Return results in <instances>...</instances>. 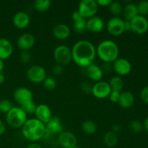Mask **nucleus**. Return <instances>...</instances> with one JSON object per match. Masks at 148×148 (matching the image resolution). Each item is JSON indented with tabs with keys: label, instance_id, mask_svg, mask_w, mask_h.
<instances>
[{
	"label": "nucleus",
	"instance_id": "nucleus-1",
	"mask_svg": "<svg viewBox=\"0 0 148 148\" xmlns=\"http://www.w3.org/2000/svg\"><path fill=\"white\" fill-rule=\"evenodd\" d=\"M71 49L72 61L80 67L86 68L93 63L96 57V49L88 40H80L76 42Z\"/></svg>",
	"mask_w": 148,
	"mask_h": 148
},
{
	"label": "nucleus",
	"instance_id": "nucleus-2",
	"mask_svg": "<svg viewBox=\"0 0 148 148\" xmlns=\"http://www.w3.org/2000/svg\"><path fill=\"white\" fill-rule=\"evenodd\" d=\"M21 129L23 137L31 143L42 140L46 132L45 124L36 118L27 119Z\"/></svg>",
	"mask_w": 148,
	"mask_h": 148
},
{
	"label": "nucleus",
	"instance_id": "nucleus-3",
	"mask_svg": "<svg viewBox=\"0 0 148 148\" xmlns=\"http://www.w3.org/2000/svg\"><path fill=\"white\" fill-rule=\"evenodd\" d=\"M96 55L104 63H113L119 58V49L113 40H104L97 46Z\"/></svg>",
	"mask_w": 148,
	"mask_h": 148
},
{
	"label": "nucleus",
	"instance_id": "nucleus-4",
	"mask_svg": "<svg viewBox=\"0 0 148 148\" xmlns=\"http://www.w3.org/2000/svg\"><path fill=\"white\" fill-rule=\"evenodd\" d=\"M27 120V114L20 106H14L6 115V121L14 129L22 128Z\"/></svg>",
	"mask_w": 148,
	"mask_h": 148
},
{
	"label": "nucleus",
	"instance_id": "nucleus-5",
	"mask_svg": "<svg viewBox=\"0 0 148 148\" xmlns=\"http://www.w3.org/2000/svg\"><path fill=\"white\" fill-rule=\"evenodd\" d=\"M98 5L95 0H82L78 4L77 12L85 20L96 15Z\"/></svg>",
	"mask_w": 148,
	"mask_h": 148
},
{
	"label": "nucleus",
	"instance_id": "nucleus-6",
	"mask_svg": "<svg viewBox=\"0 0 148 148\" xmlns=\"http://www.w3.org/2000/svg\"><path fill=\"white\" fill-rule=\"evenodd\" d=\"M53 59L56 64L62 66L66 65L72 61V49L66 45H59L53 51Z\"/></svg>",
	"mask_w": 148,
	"mask_h": 148
},
{
	"label": "nucleus",
	"instance_id": "nucleus-7",
	"mask_svg": "<svg viewBox=\"0 0 148 148\" xmlns=\"http://www.w3.org/2000/svg\"><path fill=\"white\" fill-rule=\"evenodd\" d=\"M46 132L43 139L46 141H49L50 138L53 137L56 134H60L63 132V125L62 124L61 119L58 116H53L50 121L45 124Z\"/></svg>",
	"mask_w": 148,
	"mask_h": 148
},
{
	"label": "nucleus",
	"instance_id": "nucleus-8",
	"mask_svg": "<svg viewBox=\"0 0 148 148\" xmlns=\"http://www.w3.org/2000/svg\"><path fill=\"white\" fill-rule=\"evenodd\" d=\"M27 77L33 83H43L47 77L46 71L40 65H33L27 71Z\"/></svg>",
	"mask_w": 148,
	"mask_h": 148
},
{
	"label": "nucleus",
	"instance_id": "nucleus-9",
	"mask_svg": "<svg viewBox=\"0 0 148 148\" xmlns=\"http://www.w3.org/2000/svg\"><path fill=\"white\" fill-rule=\"evenodd\" d=\"M13 98L20 107L33 101V95L32 91L25 87H20L14 90Z\"/></svg>",
	"mask_w": 148,
	"mask_h": 148
},
{
	"label": "nucleus",
	"instance_id": "nucleus-10",
	"mask_svg": "<svg viewBox=\"0 0 148 148\" xmlns=\"http://www.w3.org/2000/svg\"><path fill=\"white\" fill-rule=\"evenodd\" d=\"M108 33L113 36H119L124 30V20L120 17H113L110 19L106 24Z\"/></svg>",
	"mask_w": 148,
	"mask_h": 148
},
{
	"label": "nucleus",
	"instance_id": "nucleus-11",
	"mask_svg": "<svg viewBox=\"0 0 148 148\" xmlns=\"http://www.w3.org/2000/svg\"><path fill=\"white\" fill-rule=\"evenodd\" d=\"M111 92L108 82L101 80L95 82L92 88V92L94 97L98 99H104L109 96Z\"/></svg>",
	"mask_w": 148,
	"mask_h": 148
},
{
	"label": "nucleus",
	"instance_id": "nucleus-12",
	"mask_svg": "<svg viewBox=\"0 0 148 148\" xmlns=\"http://www.w3.org/2000/svg\"><path fill=\"white\" fill-rule=\"evenodd\" d=\"M57 143L62 148H73L77 145V139L71 132L63 131L58 134Z\"/></svg>",
	"mask_w": 148,
	"mask_h": 148
},
{
	"label": "nucleus",
	"instance_id": "nucleus-13",
	"mask_svg": "<svg viewBox=\"0 0 148 148\" xmlns=\"http://www.w3.org/2000/svg\"><path fill=\"white\" fill-rule=\"evenodd\" d=\"M130 25L132 31L137 34H144L148 30V20L140 14H137L130 20Z\"/></svg>",
	"mask_w": 148,
	"mask_h": 148
},
{
	"label": "nucleus",
	"instance_id": "nucleus-14",
	"mask_svg": "<svg viewBox=\"0 0 148 148\" xmlns=\"http://www.w3.org/2000/svg\"><path fill=\"white\" fill-rule=\"evenodd\" d=\"M113 69L120 76H125L132 71V64L127 59L119 57L112 63Z\"/></svg>",
	"mask_w": 148,
	"mask_h": 148
},
{
	"label": "nucleus",
	"instance_id": "nucleus-15",
	"mask_svg": "<svg viewBox=\"0 0 148 148\" xmlns=\"http://www.w3.org/2000/svg\"><path fill=\"white\" fill-rule=\"evenodd\" d=\"M35 42H36V39H35L34 36L30 33H23L18 38L17 45V47L22 51H28L34 46Z\"/></svg>",
	"mask_w": 148,
	"mask_h": 148
},
{
	"label": "nucleus",
	"instance_id": "nucleus-16",
	"mask_svg": "<svg viewBox=\"0 0 148 148\" xmlns=\"http://www.w3.org/2000/svg\"><path fill=\"white\" fill-rule=\"evenodd\" d=\"M34 114L36 115V118L44 124H47L50 121L51 119L53 117L50 107L46 104L43 103L37 106Z\"/></svg>",
	"mask_w": 148,
	"mask_h": 148
},
{
	"label": "nucleus",
	"instance_id": "nucleus-17",
	"mask_svg": "<svg viewBox=\"0 0 148 148\" xmlns=\"http://www.w3.org/2000/svg\"><path fill=\"white\" fill-rule=\"evenodd\" d=\"M105 27V23L101 17L94 16L87 20V30L94 33H98L103 31Z\"/></svg>",
	"mask_w": 148,
	"mask_h": 148
},
{
	"label": "nucleus",
	"instance_id": "nucleus-18",
	"mask_svg": "<svg viewBox=\"0 0 148 148\" xmlns=\"http://www.w3.org/2000/svg\"><path fill=\"white\" fill-rule=\"evenodd\" d=\"M72 20L73 22V29L77 33L81 34L87 30V20L82 17L77 10L72 14Z\"/></svg>",
	"mask_w": 148,
	"mask_h": 148
},
{
	"label": "nucleus",
	"instance_id": "nucleus-19",
	"mask_svg": "<svg viewBox=\"0 0 148 148\" xmlns=\"http://www.w3.org/2000/svg\"><path fill=\"white\" fill-rule=\"evenodd\" d=\"M12 22L14 25L17 28H26L30 23V16L25 12H18L13 17Z\"/></svg>",
	"mask_w": 148,
	"mask_h": 148
},
{
	"label": "nucleus",
	"instance_id": "nucleus-20",
	"mask_svg": "<svg viewBox=\"0 0 148 148\" xmlns=\"http://www.w3.org/2000/svg\"><path fill=\"white\" fill-rule=\"evenodd\" d=\"M86 75L90 79L97 82L102 80L103 77V73L101 66L92 63L86 67Z\"/></svg>",
	"mask_w": 148,
	"mask_h": 148
},
{
	"label": "nucleus",
	"instance_id": "nucleus-21",
	"mask_svg": "<svg viewBox=\"0 0 148 148\" xmlns=\"http://www.w3.org/2000/svg\"><path fill=\"white\" fill-rule=\"evenodd\" d=\"M70 34V28L64 23H59L53 28V36L59 40H65L69 37Z\"/></svg>",
	"mask_w": 148,
	"mask_h": 148
},
{
	"label": "nucleus",
	"instance_id": "nucleus-22",
	"mask_svg": "<svg viewBox=\"0 0 148 148\" xmlns=\"http://www.w3.org/2000/svg\"><path fill=\"white\" fill-rule=\"evenodd\" d=\"M13 53V46L11 42L7 38H0V59L5 60L11 56Z\"/></svg>",
	"mask_w": 148,
	"mask_h": 148
},
{
	"label": "nucleus",
	"instance_id": "nucleus-23",
	"mask_svg": "<svg viewBox=\"0 0 148 148\" xmlns=\"http://www.w3.org/2000/svg\"><path fill=\"white\" fill-rule=\"evenodd\" d=\"M134 102V95L130 91H123L120 94V98L118 103L121 108H128L132 106Z\"/></svg>",
	"mask_w": 148,
	"mask_h": 148
},
{
	"label": "nucleus",
	"instance_id": "nucleus-24",
	"mask_svg": "<svg viewBox=\"0 0 148 148\" xmlns=\"http://www.w3.org/2000/svg\"><path fill=\"white\" fill-rule=\"evenodd\" d=\"M122 13L125 20L130 21L132 19H133L135 16L138 14L137 4L132 2H130L127 4L125 7H123Z\"/></svg>",
	"mask_w": 148,
	"mask_h": 148
},
{
	"label": "nucleus",
	"instance_id": "nucleus-25",
	"mask_svg": "<svg viewBox=\"0 0 148 148\" xmlns=\"http://www.w3.org/2000/svg\"><path fill=\"white\" fill-rule=\"evenodd\" d=\"M119 141L118 135L112 131L106 133L103 136V143L108 147H114L117 145Z\"/></svg>",
	"mask_w": 148,
	"mask_h": 148
},
{
	"label": "nucleus",
	"instance_id": "nucleus-26",
	"mask_svg": "<svg viewBox=\"0 0 148 148\" xmlns=\"http://www.w3.org/2000/svg\"><path fill=\"white\" fill-rule=\"evenodd\" d=\"M111 90L121 92L124 88V82L119 76H114L108 81Z\"/></svg>",
	"mask_w": 148,
	"mask_h": 148
},
{
	"label": "nucleus",
	"instance_id": "nucleus-27",
	"mask_svg": "<svg viewBox=\"0 0 148 148\" xmlns=\"http://www.w3.org/2000/svg\"><path fill=\"white\" fill-rule=\"evenodd\" d=\"M82 130L85 134L92 135L96 132L97 125L94 121H91V120H87L82 123Z\"/></svg>",
	"mask_w": 148,
	"mask_h": 148
},
{
	"label": "nucleus",
	"instance_id": "nucleus-28",
	"mask_svg": "<svg viewBox=\"0 0 148 148\" xmlns=\"http://www.w3.org/2000/svg\"><path fill=\"white\" fill-rule=\"evenodd\" d=\"M51 1L49 0H36L33 3V7L38 12H45L51 7Z\"/></svg>",
	"mask_w": 148,
	"mask_h": 148
},
{
	"label": "nucleus",
	"instance_id": "nucleus-29",
	"mask_svg": "<svg viewBox=\"0 0 148 148\" xmlns=\"http://www.w3.org/2000/svg\"><path fill=\"white\" fill-rule=\"evenodd\" d=\"M109 11L114 17H119L120 14L123 12L122 4L116 1H112L110 5L108 6Z\"/></svg>",
	"mask_w": 148,
	"mask_h": 148
},
{
	"label": "nucleus",
	"instance_id": "nucleus-30",
	"mask_svg": "<svg viewBox=\"0 0 148 148\" xmlns=\"http://www.w3.org/2000/svg\"><path fill=\"white\" fill-rule=\"evenodd\" d=\"M13 107V103L10 100L2 99L0 101V112L7 114Z\"/></svg>",
	"mask_w": 148,
	"mask_h": 148
},
{
	"label": "nucleus",
	"instance_id": "nucleus-31",
	"mask_svg": "<svg viewBox=\"0 0 148 148\" xmlns=\"http://www.w3.org/2000/svg\"><path fill=\"white\" fill-rule=\"evenodd\" d=\"M137 12L138 14L142 16H145L148 14V1L147 0H143L140 1L137 4Z\"/></svg>",
	"mask_w": 148,
	"mask_h": 148
},
{
	"label": "nucleus",
	"instance_id": "nucleus-32",
	"mask_svg": "<svg viewBox=\"0 0 148 148\" xmlns=\"http://www.w3.org/2000/svg\"><path fill=\"white\" fill-rule=\"evenodd\" d=\"M43 87L48 90H53L56 88L57 83L56 79L52 77H47L43 82Z\"/></svg>",
	"mask_w": 148,
	"mask_h": 148
},
{
	"label": "nucleus",
	"instance_id": "nucleus-33",
	"mask_svg": "<svg viewBox=\"0 0 148 148\" xmlns=\"http://www.w3.org/2000/svg\"><path fill=\"white\" fill-rule=\"evenodd\" d=\"M130 129L134 133H140L143 131V125L140 121L137 120H133L130 123Z\"/></svg>",
	"mask_w": 148,
	"mask_h": 148
},
{
	"label": "nucleus",
	"instance_id": "nucleus-34",
	"mask_svg": "<svg viewBox=\"0 0 148 148\" xmlns=\"http://www.w3.org/2000/svg\"><path fill=\"white\" fill-rule=\"evenodd\" d=\"M36 107H37V106L36 105L34 101H32V102L25 104L20 108H23V111L27 114H33L36 112Z\"/></svg>",
	"mask_w": 148,
	"mask_h": 148
},
{
	"label": "nucleus",
	"instance_id": "nucleus-35",
	"mask_svg": "<svg viewBox=\"0 0 148 148\" xmlns=\"http://www.w3.org/2000/svg\"><path fill=\"white\" fill-rule=\"evenodd\" d=\"M92 85L88 82L83 81L80 83V89L84 93L90 94L92 92Z\"/></svg>",
	"mask_w": 148,
	"mask_h": 148
},
{
	"label": "nucleus",
	"instance_id": "nucleus-36",
	"mask_svg": "<svg viewBox=\"0 0 148 148\" xmlns=\"http://www.w3.org/2000/svg\"><path fill=\"white\" fill-rule=\"evenodd\" d=\"M20 62H23V64L29 63L31 59V55H30V52L27 51H22L20 54Z\"/></svg>",
	"mask_w": 148,
	"mask_h": 148
},
{
	"label": "nucleus",
	"instance_id": "nucleus-37",
	"mask_svg": "<svg viewBox=\"0 0 148 148\" xmlns=\"http://www.w3.org/2000/svg\"><path fill=\"white\" fill-rule=\"evenodd\" d=\"M120 94H121V92H118V91H114L111 90V93H110L109 98L110 101L113 103H118L119 101L120 98Z\"/></svg>",
	"mask_w": 148,
	"mask_h": 148
},
{
	"label": "nucleus",
	"instance_id": "nucleus-38",
	"mask_svg": "<svg viewBox=\"0 0 148 148\" xmlns=\"http://www.w3.org/2000/svg\"><path fill=\"white\" fill-rule=\"evenodd\" d=\"M64 68L63 66L60 64H56L54 66L52 67V72L54 75H56V76H59L63 72Z\"/></svg>",
	"mask_w": 148,
	"mask_h": 148
},
{
	"label": "nucleus",
	"instance_id": "nucleus-39",
	"mask_svg": "<svg viewBox=\"0 0 148 148\" xmlns=\"http://www.w3.org/2000/svg\"><path fill=\"white\" fill-rule=\"evenodd\" d=\"M101 69H102V72L103 73V75L105 74H108L111 72V71L113 69L112 66V63H104L103 64L102 66H101Z\"/></svg>",
	"mask_w": 148,
	"mask_h": 148
},
{
	"label": "nucleus",
	"instance_id": "nucleus-40",
	"mask_svg": "<svg viewBox=\"0 0 148 148\" xmlns=\"http://www.w3.org/2000/svg\"><path fill=\"white\" fill-rule=\"evenodd\" d=\"M140 97L144 102L148 103V85L144 87L140 92Z\"/></svg>",
	"mask_w": 148,
	"mask_h": 148
},
{
	"label": "nucleus",
	"instance_id": "nucleus-41",
	"mask_svg": "<svg viewBox=\"0 0 148 148\" xmlns=\"http://www.w3.org/2000/svg\"><path fill=\"white\" fill-rule=\"evenodd\" d=\"M111 0H97L98 7H108L111 3Z\"/></svg>",
	"mask_w": 148,
	"mask_h": 148
},
{
	"label": "nucleus",
	"instance_id": "nucleus-42",
	"mask_svg": "<svg viewBox=\"0 0 148 148\" xmlns=\"http://www.w3.org/2000/svg\"><path fill=\"white\" fill-rule=\"evenodd\" d=\"M121 126L119 124H114V125H113L111 131H112L113 132L116 133V134H118L119 132H121Z\"/></svg>",
	"mask_w": 148,
	"mask_h": 148
},
{
	"label": "nucleus",
	"instance_id": "nucleus-43",
	"mask_svg": "<svg viewBox=\"0 0 148 148\" xmlns=\"http://www.w3.org/2000/svg\"><path fill=\"white\" fill-rule=\"evenodd\" d=\"M6 131V126L5 124L3 122V121H1L0 119V136L2 135V134H4Z\"/></svg>",
	"mask_w": 148,
	"mask_h": 148
},
{
	"label": "nucleus",
	"instance_id": "nucleus-44",
	"mask_svg": "<svg viewBox=\"0 0 148 148\" xmlns=\"http://www.w3.org/2000/svg\"><path fill=\"white\" fill-rule=\"evenodd\" d=\"M124 30H125V31H130V30H131L130 21H128V20H124Z\"/></svg>",
	"mask_w": 148,
	"mask_h": 148
},
{
	"label": "nucleus",
	"instance_id": "nucleus-45",
	"mask_svg": "<svg viewBox=\"0 0 148 148\" xmlns=\"http://www.w3.org/2000/svg\"><path fill=\"white\" fill-rule=\"evenodd\" d=\"M26 148H42L41 146L37 143H31L26 147Z\"/></svg>",
	"mask_w": 148,
	"mask_h": 148
},
{
	"label": "nucleus",
	"instance_id": "nucleus-46",
	"mask_svg": "<svg viewBox=\"0 0 148 148\" xmlns=\"http://www.w3.org/2000/svg\"><path fill=\"white\" fill-rule=\"evenodd\" d=\"M143 128L145 129L146 131L148 132V116L145 120L144 124H143Z\"/></svg>",
	"mask_w": 148,
	"mask_h": 148
},
{
	"label": "nucleus",
	"instance_id": "nucleus-47",
	"mask_svg": "<svg viewBox=\"0 0 148 148\" xmlns=\"http://www.w3.org/2000/svg\"><path fill=\"white\" fill-rule=\"evenodd\" d=\"M4 80H5V77H4V75H3V73H0V85L4 83Z\"/></svg>",
	"mask_w": 148,
	"mask_h": 148
},
{
	"label": "nucleus",
	"instance_id": "nucleus-48",
	"mask_svg": "<svg viewBox=\"0 0 148 148\" xmlns=\"http://www.w3.org/2000/svg\"><path fill=\"white\" fill-rule=\"evenodd\" d=\"M4 61L0 59V73H2V71L4 69Z\"/></svg>",
	"mask_w": 148,
	"mask_h": 148
},
{
	"label": "nucleus",
	"instance_id": "nucleus-49",
	"mask_svg": "<svg viewBox=\"0 0 148 148\" xmlns=\"http://www.w3.org/2000/svg\"><path fill=\"white\" fill-rule=\"evenodd\" d=\"M73 148H81V147H79V146L77 145V146H75V147H73Z\"/></svg>",
	"mask_w": 148,
	"mask_h": 148
}]
</instances>
